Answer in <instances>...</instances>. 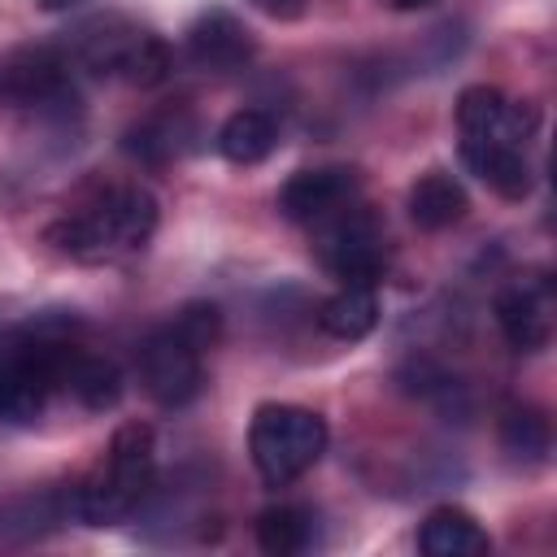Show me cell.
I'll return each mask as SVG.
<instances>
[{"label": "cell", "mask_w": 557, "mask_h": 557, "mask_svg": "<svg viewBox=\"0 0 557 557\" xmlns=\"http://www.w3.org/2000/svg\"><path fill=\"white\" fill-rule=\"evenodd\" d=\"M157 231V196L139 183L109 187L78 213H65L48 226V239L74 261H104L131 248H144Z\"/></svg>", "instance_id": "1"}, {"label": "cell", "mask_w": 557, "mask_h": 557, "mask_svg": "<svg viewBox=\"0 0 557 557\" xmlns=\"http://www.w3.org/2000/svg\"><path fill=\"white\" fill-rule=\"evenodd\" d=\"M152 466H157L152 426L144 422L117 426L100 470L74 487V518H83L87 527H113L131 518L152 487Z\"/></svg>", "instance_id": "2"}, {"label": "cell", "mask_w": 557, "mask_h": 557, "mask_svg": "<svg viewBox=\"0 0 557 557\" xmlns=\"http://www.w3.org/2000/svg\"><path fill=\"white\" fill-rule=\"evenodd\" d=\"M74 348L44 326L0 335V422H35L52 392H65Z\"/></svg>", "instance_id": "3"}, {"label": "cell", "mask_w": 557, "mask_h": 557, "mask_svg": "<svg viewBox=\"0 0 557 557\" xmlns=\"http://www.w3.org/2000/svg\"><path fill=\"white\" fill-rule=\"evenodd\" d=\"M248 453L265 483L283 487L326 453V418L300 405H261L248 426Z\"/></svg>", "instance_id": "4"}, {"label": "cell", "mask_w": 557, "mask_h": 557, "mask_svg": "<svg viewBox=\"0 0 557 557\" xmlns=\"http://www.w3.org/2000/svg\"><path fill=\"white\" fill-rule=\"evenodd\" d=\"M318 257L322 265L344 278V283H379L383 265H387V244H383V226L374 222V213L352 209V213H331V222L318 235Z\"/></svg>", "instance_id": "5"}, {"label": "cell", "mask_w": 557, "mask_h": 557, "mask_svg": "<svg viewBox=\"0 0 557 557\" xmlns=\"http://www.w3.org/2000/svg\"><path fill=\"white\" fill-rule=\"evenodd\" d=\"M139 379H144V392L165 405V409H183L200 396V383H205V370H200V348L187 344L174 326L157 331L144 339L139 348Z\"/></svg>", "instance_id": "6"}, {"label": "cell", "mask_w": 557, "mask_h": 557, "mask_svg": "<svg viewBox=\"0 0 557 557\" xmlns=\"http://www.w3.org/2000/svg\"><path fill=\"white\" fill-rule=\"evenodd\" d=\"M553 313H557V292L544 274H518L500 296H496V326L509 348L518 352H540L553 339Z\"/></svg>", "instance_id": "7"}, {"label": "cell", "mask_w": 557, "mask_h": 557, "mask_svg": "<svg viewBox=\"0 0 557 557\" xmlns=\"http://www.w3.org/2000/svg\"><path fill=\"white\" fill-rule=\"evenodd\" d=\"M70 91V61L48 44L9 48L0 57V100L13 109L52 104Z\"/></svg>", "instance_id": "8"}, {"label": "cell", "mask_w": 557, "mask_h": 557, "mask_svg": "<svg viewBox=\"0 0 557 557\" xmlns=\"http://www.w3.org/2000/svg\"><path fill=\"white\" fill-rule=\"evenodd\" d=\"M457 126H461V139H492V144L522 148L535 131V109L479 83L457 96Z\"/></svg>", "instance_id": "9"}, {"label": "cell", "mask_w": 557, "mask_h": 557, "mask_svg": "<svg viewBox=\"0 0 557 557\" xmlns=\"http://www.w3.org/2000/svg\"><path fill=\"white\" fill-rule=\"evenodd\" d=\"M352 196H357L352 165H313V170H296L278 187V213L292 222H326Z\"/></svg>", "instance_id": "10"}, {"label": "cell", "mask_w": 557, "mask_h": 557, "mask_svg": "<svg viewBox=\"0 0 557 557\" xmlns=\"http://www.w3.org/2000/svg\"><path fill=\"white\" fill-rule=\"evenodd\" d=\"M187 57L200 70L226 74V70H239L244 61H252V35H248V26L235 13L209 9L187 30Z\"/></svg>", "instance_id": "11"}, {"label": "cell", "mask_w": 557, "mask_h": 557, "mask_svg": "<svg viewBox=\"0 0 557 557\" xmlns=\"http://www.w3.org/2000/svg\"><path fill=\"white\" fill-rule=\"evenodd\" d=\"M461 161L474 178H483L505 200H522L531 191V170H527L522 148L492 144V139H461Z\"/></svg>", "instance_id": "12"}, {"label": "cell", "mask_w": 557, "mask_h": 557, "mask_svg": "<svg viewBox=\"0 0 557 557\" xmlns=\"http://www.w3.org/2000/svg\"><path fill=\"white\" fill-rule=\"evenodd\" d=\"M418 548L426 557H479L492 548V540L474 522V513H466L457 505H440L426 513V522L418 531Z\"/></svg>", "instance_id": "13"}, {"label": "cell", "mask_w": 557, "mask_h": 557, "mask_svg": "<svg viewBox=\"0 0 557 557\" xmlns=\"http://www.w3.org/2000/svg\"><path fill=\"white\" fill-rule=\"evenodd\" d=\"M466 209H470L466 187H461L448 170H431V174H422V178L409 187V218H413V226H422V231H444V226L461 222Z\"/></svg>", "instance_id": "14"}, {"label": "cell", "mask_w": 557, "mask_h": 557, "mask_svg": "<svg viewBox=\"0 0 557 557\" xmlns=\"http://www.w3.org/2000/svg\"><path fill=\"white\" fill-rule=\"evenodd\" d=\"M374 322H379V296H374L370 283H344L318 309V326L326 335H335V339H348V344L366 339L374 331Z\"/></svg>", "instance_id": "15"}, {"label": "cell", "mask_w": 557, "mask_h": 557, "mask_svg": "<svg viewBox=\"0 0 557 557\" xmlns=\"http://www.w3.org/2000/svg\"><path fill=\"white\" fill-rule=\"evenodd\" d=\"M278 144V122L265 113V109H239L222 122L218 131V152L235 165H257L274 152Z\"/></svg>", "instance_id": "16"}, {"label": "cell", "mask_w": 557, "mask_h": 557, "mask_svg": "<svg viewBox=\"0 0 557 557\" xmlns=\"http://www.w3.org/2000/svg\"><path fill=\"white\" fill-rule=\"evenodd\" d=\"M65 392L83 405V409H113L122 400V370L104 357H91V352H78L70 357V370H65Z\"/></svg>", "instance_id": "17"}, {"label": "cell", "mask_w": 557, "mask_h": 557, "mask_svg": "<svg viewBox=\"0 0 557 557\" xmlns=\"http://www.w3.org/2000/svg\"><path fill=\"white\" fill-rule=\"evenodd\" d=\"M257 544L274 557H292V553H305L313 544V513L300 509V505H278V509H265L257 518Z\"/></svg>", "instance_id": "18"}, {"label": "cell", "mask_w": 557, "mask_h": 557, "mask_svg": "<svg viewBox=\"0 0 557 557\" xmlns=\"http://www.w3.org/2000/svg\"><path fill=\"white\" fill-rule=\"evenodd\" d=\"M113 74L126 78V83H135V87H157L170 74V52H165V44L157 35L131 26L126 39H122V52H117Z\"/></svg>", "instance_id": "19"}, {"label": "cell", "mask_w": 557, "mask_h": 557, "mask_svg": "<svg viewBox=\"0 0 557 557\" xmlns=\"http://www.w3.org/2000/svg\"><path fill=\"white\" fill-rule=\"evenodd\" d=\"M65 513H74V492L70 496H61V492L22 496V500H9L0 509V531L4 535H39V531L65 522Z\"/></svg>", "instance_id": "20"}, {"label": "cell", "mask_w": 557, "mask_h": 557, "mask_svg": "<svg viewBox=\"0 0 557 557\" xmlns=\"http://www.w3.org/2000/svg\"><path fill=\"white\" fill-rule=\"evenodd\" d=\"M500 444L518 461H544L548 457V418L531 405H513L500 418Z\"/></svg>", "instance_id": "21"}, {"label": "cell", "mask_w": 557, "mask_h": 557, "mask_svg": "<svg viewBox=\"0 0 557 557\" xmlns=\"http://www.w3.org/2000/svg\"><path fill=\"white\" fill-rule=\"evenodd\" d=\"M183 117H152V122H144V126H135L131 135H126V152L131 157H139V161H170L183 144Z\"/></svg>", "instance_id": "22"}, {"label": "cell", "mask_w": 557, "mask_h": 557, "mask_svg": "<svg viewBox=\"0 0 557 557\" xmlns=\"http://www.w3.org/2000/svg\"><path fill=\"white\" fill-rule=\"evenodd\" d=\"M170 326H174V331H178L187 344H196V348L205 352V348L218 339L222 318H218V309H213V305H187V309H183V313H178Z\"/></svg>", "instance_id": "23"}, {"label": "cell", "mask_w": 557, "mask_h": 557, "mask_svg": "<svg viewBox=\"0 0 557 557\" xmlns=\"http://www.w3.org/2000/svg\"><path fill=\"white\" fill-rule=\"evenodd\" d=\"M396 9H426V4H435V0H392Z\"/></svg>", "instance_id": "24"}, {"label": "cell", "mask_w": 557, "mask_h": 557, "mask_svg": "<svg viewBox=\"0 0 557 557\" xmlns=\"http://www.w3.org/2000/svg\"><path fill=\"white\" fill-rule=\"evenodd\" d=\"M35 4H44V9H65V4H74V0H35Z\"/></svg>", "instance_id": "25"}]
</instances>
